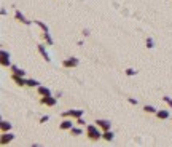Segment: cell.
I'll list each match as a JSON object with an SVG mask.
<instances>
[{
  "label": "cell",
  "instance_id": "6da1fadb",
  "mask_svg": "<svg viewBox=\"0 0 172 147\" xmlns=\"http://www.w3.org/2000/svg\"><path fill=\"white\" fill-rule=\"evenodd\" d=\"M86 136L91 141H99L102 137V130L97 125H88L86 126Z\"/></svg>",
  "mask_w": 172,
  "mask_h": 147
},
{
  "label": "cell",
  "instance_id": "7a4b0ae2",
  "mask_svg": "<svg viewBox=\"0 0 172 147\" xmlns=\"http://www.w3.org/2000/svg\"><path fill=\"white\" fill-rule=\"evenodd\" d=\"M40 104L46 105V107H54V105L58 104V96H56V98H53L51 94H49V96H41Z\"/></svg>",
  "mask_w": 172,
  "mask_h": 147
},
{
  "label": "cell",
  "instance_id": "3957f363",
  "mask_svg": "<svg viewBox=\"0 0 172 147\" xmlns=\"http://www.w3.org/2000/svg\"><path fill=\"white\" fill-rule=\"evenodd\" d=\"M83 114H85V110H80V109H73V110H66V112H62V117H70V118H80L83 117Z\"/></svg>",
  "mask_w": 172,
  "mask_h": 147
},
{
  "label": "cell",
  "instance_id": "277c9868",
  "mask_svg": "<svg viewBox=\"0 0 172 147\" xmlns=\"http://www.w3.org/2000/svg\"><path fill=\"white\" fill-rule=\"evenodd\" d=\"M0 64H2L3 67L11 66V61H10V53H8L7 50H2V51H0Z\"/></svg>",
  "mask_w": 172,
  "mask_h": 147
},
{
  "label": "cell",
  "instance_id": "5b68a950",
  "mask_svg": "<svg viewBox=\"0 0 172 147\" xmlns=\"http://www.w3.org/2000/svg\"><path fill=\"white\" fill-rule=\"evenodd\" d=\"M73 118H70V117H66V118H64V120L61 122V123H59V128H61V130L62 131H70L72 130V128H73Z\"/></svg>",
  "mask_w": 172,
  "mask_h": 147
},
{
  "label": "cell",
  "instance_id": "8992f818",
  "mask_svg": "<svg viewBox=\"0 0 172 147\" xmlns=\"http://www.w3.org/2000/svg\"><path fill=\"white\" fill-rule=\"evenodd\" d=\"M78 58H67V59H64L62 61V67H66V69H73V67H77L78 66Z\"/></svg>",
  "mask_w": 172,
  "mask_h": 147
},
{
  "label": "cell",
  "instance_id": "52a82bcc",
  "mask_svg": "<svg viewBox=\"0 0 172 147\" xmlns=\"http://www.w3.org/2000/svg\"><path fill=\"white\" fill-rule=\"evenodd\" d=\"M94 123L102 130V133H104V131H109V130H110V126H111L110 120H105V118H97Z\"/></svg>",
  "mask_w": 172,
  "mask_h": 147
},
{
  "label": "cell",
  "instance_id": "ba28073f",
  "mask_svg": "<svg viewBox=\"0 0 172 147\" xmlns=\"http://www.w3.org/2000/svg\"><path fill=\"white\" fill-rule=\"evenodd\" d=\"M15 139V134L10 131H5V133H2V139H0V144L2 146H7V144H10V142Z\"/></svg>",
  "mask_w": 172,
  "mask_h": 147
},
{
  "label": "cell",
  "instance_id": "9c48e42d",
  "mask_svg": "<svg viewBox=\"0 0 172 147\" xmlns=\"http://www.w3.org/2000/svg\"><path fill=\"white\" fill-rule=\"evenodd\" d=\"M11 80L15 82V83H16L18 86H27V79H24V77H21V75L11 74Z\"/></svg>",
  "mask_w": 172,
  "mask_h": 147
},
{
  "label": "cell",
  "instance_id": "30bf717a",
  "mask_svg": "<svg viewBox=\"0 0 172 147\" xmlns=\"http://www.w3.org/2000/svg\"><path fill=\"white\" fill-rule=\"evenodd\" d=\"M15 18H16V21H19V22H22V24H26V26H30V21H27L26 18H24V15L19 11V10H16L15 11Z\"/></svg>",
  "mask_w": 172,
  "mask_h": 147
},
{
  "label": "cell",
  "instance_id": "8fae6325",
  "mask_svg": "<svg viewBox=\"0 0 172 147\" xmlns=\"http://www.w3.org/2000/svg\"><path fill=\"white\" fill-rule=\"evenodd\" d=\"M38 47V51H40V54L43 56V59L46 62H49L51 59H49V54H48V51H46V48H45V45H37Z\"/></svg>",
  "mask_w": 172,
  "mask_h": 147
},
{
  "label": "cell",
  "instance_id": "7c38bea8",
  "mask_svg": "<svg viewBox=\"0 0 172 147\" xmlns=\"http://www.w3.org/2000/svg\"><path fill=\"white\" fill-rule=\"evenodd\" d=\"M155 115L159 118V120H167L169 118V110H166V109H161V110H158V112L155 114Z\"/></svg>",
  "mask_w": 172,
  "mask_h": 147
},
{
  "label": "cell",
  "instance_id": "4fadbf2b",
  "mask_svg": "<svg viewBox=\"0 0 172 147\" xmlns=\"http://www.w3.org/2000/svg\"><path fill=\"white\" fill-rule=\"evenodd\" d=\"M37 93H38L40 96H49L51 94V90L48 88V86H38V88H37Z\"/></svg>",
  "mask_w": 172,
  "mask_h": 147
},
{
  "label": "cell",
  "instance_id": "5bb4252c",
  "mask_svg": "<svg viewBox=\"0 0 172 147\" xmlns=\"http://www.w3.org/2000/svg\"><path fill=\"white\" fill-rule=\"evenodd\" d=\"M10 67H11V74H16V75L26 77V71H24V69H19L18 66H10Z\"/></svg>",
  "mask_w": 172,
  "mask_h": 147
},
{
  "label": "cell",
  "instance_id": "9a60e30c",
  "mask_svg": "<svg viewBox=\"0 0 172 147\" xmlns=\"http://www.w3.org/2000/svg\"><path fill=\"white\" fill-rule=\"evenodd\" d=\"M0 130H2V133L10 131L11 130V123L7 122V120H2V122H0Z\"/></svg>",
  "mask_w": 172,
  "mask_h": 147
},
{
  "label": "cell",
  "instance_id": "2e32d148",
  "mask_svg": "<svg viewBox=\"0 0 172 147\" xmlns=\"http://www.w3.org/2000/svg\"><path fill=\"white\" fill-rule=\"evenodd\" d=\"M27 86H30V88H38L40 82L38 80H34V79H27Z\"/></svg>",
  "mask_w": 172,
  "mask_h": 147
},
{
  "label": "cell",
  "instance_id": "e0dca14e",
  "mask_svg": "<svg viewBox=\"0 0 172 147\" xmlns=\"http://www.w3.org/2000/svg\"><path fill=\"white\" fill-rule=\"evenodd\" d=\"M102 139L111 141V139H113V133H111L110 130H109V131H104V133H102Z\"/></svg>",
  "mask_w": 172,
  "mask_h": 147
},
{
  "label": "cell",
  "instance_id": "ac0fdd59",
  "mask_svg": "<svg viewBox=\"0 0 172 147\" xmlns=\"http://www.w3.org/2000/svg\"><path fill=\"white\" fill-rule=\"evenodd\" d=\"M143 112H147V114H156L158 109H155L153 105H143Z\"/></svg>",
  "mask_w": 172,
  "mask_h": 147
},
{
  "label": "cell",
  "instance_id": "d6986e66",
  "mask_svg": "<svg viewBox=\"0 0 172 147\" xmlns=\"http://www.w3.org/2000/svg\"><path fill=\"white\" fill-rule=\"evenodd\" d=\"M34 22H35V24L38 26V27H40V29L43 30V32H49V30H48V26H46L45 22H41V21H34Z\"/></svg>",
  "mask_w": 172,
  "mask_h": 147
},
{
  "label": "cell",
  "instance_id": "ffe728a7",
  "mask_svg": "<svg viewBox=\"0 0 172 147\" xmlns=\"http://www.w3.org/2000/svg\"><path fill=\"white\" fill-rule=\"evenodd\" d=\"M41 37H43V40H46V43H48V45H53V43H54V42H53V39L49 37L48 32H43V35H41Z\"/></svg>",
  "mask_w": 172,
  "mask_h": 147
},
{
  "label": "cell",
  "instance_id": "44dd1931",
  "mask_svg": "<svg viewBox=\"0 0 172 147\" xmlns=\"http://www.w3.org/2000/svg\"><path fill=\"white\" fill-rule=\"evenodd\" d=\"M81 133H83L81 128H75V126H73L72 130H70V134H72V136H80Z\"/></svg>",
  "mask_w": 172,
  "mask_h": 147
},
{
  "label": "cell",
  "instance_id": "7402d4cb",
  "mask_svg": "<svg viewBox=\"0 0 172 147\" xmlns=\"http://www.w3.org/2000/svg\"><path fill=\"white\" fill-rule=\"evenodd\" d=\"M136 74H137V71H136V69H132V67H128V69H126V75L132 77V75H136Z\"/></svg>",
  "mask_w": 172,
  "mask_h": 147
},
{
  "label": "cell",
  "instance_id": "603a6c76",
  "mask_svg": "<svg viewBox=\"0 0 172 147\" xmlns=\"http://www.w3.org/2000/svg\"><path fill=\"white\" fill-rule=\"evenodd\" d=\"M162 101H164V102H167V104H169V107L172 109V99L169 98V96H162Z\"/></svg>",
  "mask_w": 172,
  "mask_h": 147
},
{
  "label": "cell",
  "instance_id": "cb8c5ba5",
  "mask_svg": "<svg viewBox=\"0 0 172 147\" xmlns=\"http://www.w3.org/2000/svg\"><path fill=\"white\" fill-rule=\"evenodd\" d=\"M147 47L148 48H153V39H147Z\"/></svg>",
  "mask_w": 172,
  "mask_h": 147
},
{
  "label": "cell",
  "instance_id": "d4e9b609",
  "mask_svg": "<svg viewBox=\"0 0 172 147\" xmlns=\"http://www.w3.org/2000/svg\"><path fill=\"white\" fill-rule=\"evenodd\" d=\"M48 120H49V117H48V115H43V117L40 118V123H46Z\"/></svg>",
  "mask_w": 172,
  "mask_h": 147
},
{
  "label": "cell",
  "instance_id": "484cf974",
  "mask_svg": "<svg viewBox=\"0 0 172 147\" xmlns=\"http://www.w3.org/2000/svg\"><path fill=\"white\" fill-rule=\"evenodd\" d=\"M129 101V104H132V105H137V99H134V98H128Z\"/></svg>",
  "mask_w": 172,
  "mask_h": 147
},
{
  "label": "cell",
  "instance_id": "4316f807",
  "mask_svg": "<svg viewBox=\"0 0 172 147\" xmlns=\"http://www.w3.org/2000/svg\"><path fill=\"white\" fill-rule=\"evenodd\" d=\"M77 125H85V120H83V117H80V118H77Z\"/></svg>",
  "mask_w": 172,
  "mask_h": 147
}]
</instances>
